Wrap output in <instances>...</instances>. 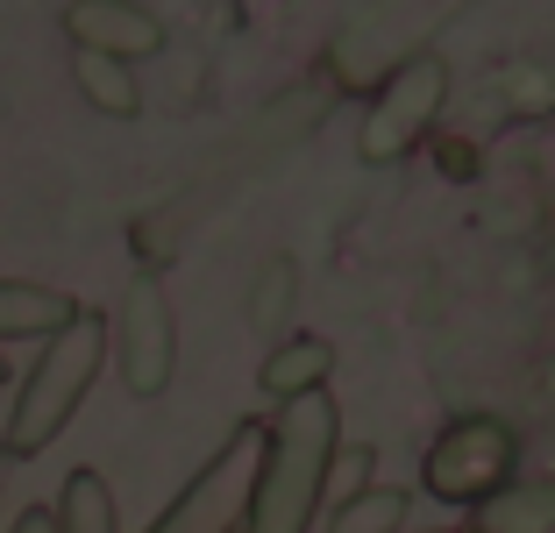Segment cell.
<instances>
[{
  "label": "cell",
  "mask_w": 555,
  "mask_h": 533,
  "mask_svg": "<svg viewBox=\"0 0 555 533\" xmlns=\"http://www.w3.org/2000/svg\"><path fill=\"white\" fill-rule=\"evenodd\" d=\"M335 455H343V405L327 391L278 405L257 448V477L243 498L235 533H313L327 484H335Z\"/></svg>",
  "instance_id": "1"
},
{
  "label": "cell",
  "mask_w": 555,
  "mask_h": 533,
  "mask_svg": "<svg viewBox=\"0 0 555 533\" xmlns=\"http://www.w3.org/2000/svg\"><path fill=\"white\" fill-rule=\"evenodd\" d=\"M100 370H107V313L79 307L57 335L36 341L29 370L15 377V405H8V427H0V463H36L79 420V405L100 385Z\"/></svg>",
  "instance_id": "2"
},
{
  "label": "cell",
  "mask_w": 555,
  "mask_h": 533,
  "mask_svg": "<svg viewBox=\"0 0 555 533\" xmlns=\"http://www.w3.org/2000/svg\"><path fill=\"white\" fill-rule=\"evenodd\" d=\"M513 469H520V434H513L499 413H463L449 420L421 455V484L427 498L441 505H485L499 484H513Z\"/></svg>",
  "instance_id": "3"
},
{
  "label": "cell",
  "mask_w": 555,
  "mask_h": 533,
  "mask_svg": "<svg viewBox=\"0 0 555 533\" xmlns=\"http://www.w3.org/2000/svg\"><path fill=\"white\" fill-rule=\"evenodd\" d=\"M449 107V65L435 50H413L399 57L371 93V114H363V135H357V157L363 164H399L427 143V129L441 121Z\"/></svg>",
  "instance_id": "4"
},
{
  "label": "cell",
  "mask_w": 555,
  "mask_h": 533,
  "mask_svg": "<svg viewBox=\"0 0 555 533\" xmlns=\"http://www.w3.org/2000/svg\"><path fill=\"white\" fill-rule=\"evenodd\" d=\"M107 355H115L129 399H164L179 377V313L157 271H135L121 285V307L107 321Z\"/></svg>",
  "instance_id": "5"
},
{
  "label": "cell",
  "mask_w": 555,
  "mask_h": 533,
  "mask_svg": "<svg viewBox=\"0 0 555 533\" xmlns=\"http://www.w3.org/2000/svg\"><path fill=\"white\" fill-rule=\"evenodd\" d=\"M257 448H263V427L257 420L229 427V441L193 469V484L164 505L143 533H235V526H243L249 477H257Z\"/></svg>",
  "instance_id": "6"
},
{
  "label": "cell",
  "mask_w": 555,
  "mask_h": 533,
  "mask_svg": "<svg viewBox=\"0 0 555 533\" xmlns=\"http://www.w3.org/2000/svg\"><path fill=\"white\" fill-rule=\"evenodd\" d=\"M65 36L72 50H93V57H115V65H143V57L164 50V22L143 0H72Z\"/></svg>",
  "instance_id": "7"
},
{
  "label": "cell",
  "mask_w": 555,
  "mask_h": 533,
  "mask_svg": "<svg viewBox=\"0 0 555 533\" xmlns=\"http://www.w3.org/2000/svg\"><path fill=\"white\" fill-rule=\"evenodd\" d=\"M463 8H470V0H385V8H377L371 22H363V29H349L343 43H335V72H357V57L363 50H371L377 65H385V57H413V50H427L421 36L435 29V22H449V15H463Z\"/></svg>",
  "instance_id": "8"
},
{
  "label": "cell",
  "mask_w": 555,
  "mask_h": 533,
  "mask_svg": "<svg viewBox=\"0 0 555 533\" xmlns=\"http://www.w3.org/2000/svg\"><path fill=\"white\" fill-rule=\"evenodd\" d=\"M327 377H335V341L327 335H285V341H271V355L257 363V391L271 405H293V399H307V391H327Z\"/></svg>",
  "instance_id": "9"
},
{
  "label": "cell",
  "mask_w": 555,
  "mask_h": 533,
  "mask_svg": "<svg viewBox=\"0 0 555 533\" xmlns=\"http://www.w3.org/2000/svg\"><path fill=\"white\" fill-rule=\"evenodd\" d=\"M79 313V299L57 285H36V277H0V349L8 341H43Z\"/></svg>",
  "instance_id": "10"
},
{
  "label": "cell",
  "mask_w": 555,
  "mask_h": 533,
  "mask_svg": "<svg viewBox=\"0 0 555 533\" xmlns=\"http://www.w3.org/2000/svg\"><path fill=\"white\" fill-rule=\"evenodd\" d=\"M470 533H555V484H499L485 505H470Z\"/></svg>",
  "instance_id": "11"
},
{
  "label": "cell",
  "mask_w": 555,
  "mask_h": 533,
  "mask_svg": "<svg viewBox=\"0 0 555 533\" xmlns=\"http://www.w3.org/2000/svg\"><path fill=\"white\" fill-rule=\"evenodd\" d=\"M72 86H79L86 107L107 114V121H135V114H143V79H135V65H115V57L79 50V57H72Z\"/></svg>",
  "instance_id": "12"
},
{
  "label": "cell",
  "mask_w": 555,
  "mask_h": 533,
  "mask_svg": "<svg viewBox=\"0 0 555 533\" xmlns=\"http://www.w3.org/2000/svg\"><path fill=\"white\" fill-rule=\"evenodd\" d=\"M57 533H121V505H115V484L100 469H72L65 491H57Z\"/></svg>",
  "instance_id": "13"
},
{
  "label": "cell",
  "mask_w": 555,
  "mask_h": 533,
  "mask_svg": "<svg viewBox=\"0 0 555 533\" xmlns=\"http://www.w3.org/2000/svg\"><path fill=\"white\" fill-rule=\"evenodd\" d=\"M293 307H299V263L293 257L257 263V277H249V327H257V335H271V341H285Z\"/></svg>",
  "instance_id": "14"
},
{
  "label": "cell",
  "mask_w": 555,
  "mask_h": 533,
  "mask_svg": "<svg viewBox=\"0 0 555 533\" xmlns=\"http://www.w3.org/2000/svg\"><path fill=\"white\" fill-rule=\"evenodd\" d=\"M406 519H413V491H399V484H363L357 498L335 512V526H327V533H406Z\"/></svg>",
  "instance_id": "15"
},
{
  "label": "cell",
  "mask_w": 555,
  "mask_h": 533,
  "mask_svg": "<svg viewBox=\"0 0 555 533\" xmlns=\"http://www.w3.org/2000/svg\"><path fill=\"white\" fill-rule=\"evenodd\" d=\"M8 533H57V512H50V505H22Z\"/></svg>",
  "instance_id": "16"
},
{
  "label": "cell",
  "mask_w": 555,
  "mask_h": 533,
  "mask_svg": "<svg viewBox=\"0 0 555 533\" xmlns=\"http://www.w3.org/2000/svg\"><path fill=\"white\" fill-rule=\"evenodd\" d=\"M0 385H15V363H8V349H0Z\"/></svg>",
  "instance_id": "17"
},
{
  "label": "cell",
  "mask_w": 555,
  "mask_h": 533,
  "mask_svg": "<svg viewBox=\"0 0 555 533\" xmlns=\"http://www.w3.org/2000/svg\"><path fill=\"white\" fill-rule=\"evenodd\" d=\"M0 469H8V463H0Z\"/></svg>",
  "instance_id": "18"
}]
</instances>
